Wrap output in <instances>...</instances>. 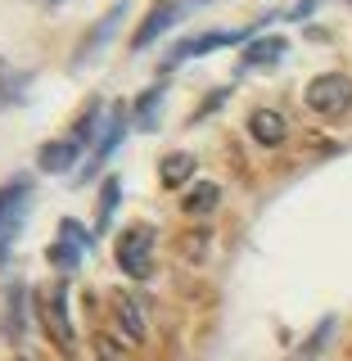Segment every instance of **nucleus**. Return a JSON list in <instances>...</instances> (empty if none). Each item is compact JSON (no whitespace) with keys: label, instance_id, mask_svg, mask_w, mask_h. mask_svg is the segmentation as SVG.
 Masks as SVG:
<instances>
[{"label":"nucleus","instance_id":"obj_10","mask_svg":"<svg viewBox=\"0 0 352 361\" xmlns=\"http://www.w3.org/2000/svg\"><path fill=\"white\" fill-rule=\"evenodd\" d=\"M248 135H253L257 145H267V149H276V145H285L289 122L280 118V113H271V109H257L253 118H248Z\"/></svg>","mask_w":352,"mask_h":361},{"label":"nucleus","instance_id":"obj_17","mask_svg":"<svg viewBox=\"0 0 352 361\" xmlns=\"http://www.w3.org/2000/svg\"><path fill=\"white\" fill-rule=\"evenodd\" d=\"M190 172H195V158L190 154H167L163 158V185H186Z\"/></svg>","mask_w":352,"mask_h":361},{"label":"nucleus","instance_id":"obj_22","mask_svg":"<svg viewBox=\"0 0 352 361\" xmlns=\"http://www.w3.org/2000/svg\"><path fill=\"white\" fill-rule=\"evenodd\" d=\"M190 9H203V5H217V0H186Z\"/></svg>","mask_w":352,"mask_h":361},{"label":"nucleus","instance_id":"obj_9","mask_svg":"<svg viewBox=\"0 0 352 361\" xmlns=\"http://www.w3.org/2000/svg\"><path fill=\"white\" fill-rule=\"evenodd\" d=\"M127 122H135L127 104H118V109L109 113L104 131H99V145H95V154H90V158H86V167H82V180H86V176L95 172V167H99V163H104V158H109V154H113V149L122 145V135H127Z\"/></svg>","mask_w":352,"mask_h":361},{"label":"nucleus","instance_id":"obj_13","mask_svg":"<svg viewBox=\"0 0 352 361\" xmlns=\"http://www.w3.org/2000/svg\"><path fill=\"white\" fill-rule=\"evenodd\" d=\"M77 154H82V145L63 135V140H54V145H41L37 167H41V172H68V167L77 163Z\"/></svg>","mask_w":352,"mask_h":361},{"label":"nucleus","instance_id":"obj_12","mask_svg":"<svg viewBox=\"0 0 352 361\" xmlns=\"http://www.w3.org/2000/svg\"><path fill=\"white\" fill-rule=\"evenodd\" d=\"M285 37H257V41H248L244 45V54H240V68H267V63H280L285 59Z\"/></svg>","mask_w":352,"mask_h":361},{"label":"nucleus","instance_id":"obj_16","mask_svg":"<svg viewBox=\"0 0 352 361\" xmlns=\"http://www.w3.org/2000/svg\"><path fill=\"white\" fill-rule=\"evenodd\" d=\"M118 195H122V180H118V176H109V180H104V190H99V221H95V231H109L113 212H118Z\"/></svg>","mask_w":352,"mask_h":361},{"label":"nucleus","instance_id":"obj_18","mask_svg":"<svg viewBox=\"0 0 352 361\" xmlns=\"http://www.w3.org/2000/svg\"><path fill=\"white\" fill-rule=\"evenodd\" d=\"M217 203H221V190L217 185H199V190H190V195H186V212H195V217H199V212H212Z\"/></svg>","mask_w":352,"mask_h":361},{"label":"nucleus","instance_id":"obj_4","mask_svg":"<svg viewBox=\"0 0 352 361\" xmlns=\"http://www.w3.org/2000/svg\"><path fill=\"white\" fill-rule=\"evenodd\" d=\"M118 267L131 280H145L154 271V231L150 226H127L118 235Z\"/></svg>","mask_w":352,"mask_h":361},{"label":"nucleus","instance_id":"obj_3","mask_svg":"<svg viewBox=\"0 0 352 361\" xmlns=\"http://www.w3.org/2000/svg\"><path fill=\"white\" fill-rule=\"evenodd\" d=\"M41 321H45V330H50V338L59 343V353L63 357H77V334H73V321H68V285H63V280L45 289Z\"/></svg>","mask_w":352,"mask_h":361},{"label":"nucleus","instance_id":"obj_8","mask_svg":"<svg viewBox=\"0 0 352 361\" xmlns=\"http://www.w3.org/2000/svg\"><path fill=\"white\" fill-rule=\"evenodd\" d=\"M122 18H127V0H118V5H113L109 14L99 18L95 27H90L86 37H82V41H77V50H73V68H86V59H95V54H99V50H104V45L113 41V32L122 27Z\"/></svg>","mask_w":352,"mask_h":361},{"label":"nucleus","instance_id":"obj_5","mask_svg":"<svg viewBox=\"0 0 352 361\" xmlns=\"http://www.w3.org/2000/svg\"><path fill=\"white\" fill-rule=\"evenodd\" d=\"M352 104V82L344 73H321L308 82V109L321 113V118H339Z\"/></svg>","mask_w":352,"mask_h":361},{"label":"nucleus","instance_id":"obj_1","mask_svg":"<svg viewBox=\"0 0 352 361\" xmlns=\"http://www.w3.org/2000/svg\"><path fill=\"white\" fill-rule=\"evenodd\" d=\"M28 203H32V180L28 176L0 185V262L9 257V248H14V240H18L23 221H28Z\"/></svg>","mask_w":352,"mask_h":361},{"label":"nucleus","instance_id":"obj_2","mask_svg":"<svg viewBox=\"0 0 352 361\" xmlns=\"http://www.w3.org/2000/svg\"><path fill=\"white\" fill-rule=\"evenodd\" d=\"M253 32H257V23H253V27H217V32L186 37V41L172 45V54H167V68H176L181 59H203V54L226 50V45H248V41H253Z\"/></svg>","mask_w":352,"mask_h":361},{"label":"nucleus","instance_id":"obj_14","mask_svg":"<svg viewBox=\"0 0 352 361\" xmlns=\"http://www.w3.org/2000/svg\"><path fill=\"white\" fill-rule=\"evenodd\" d=\"M163 90H167V82H158V86H150L131 104V118H135V127H140V131H154L158 127V99H163Z\"/></svg>","mask_w":352,"mask_h":361},{"label":"nucleus","instance_id":"obj_21","mask_svg":"<svg viewBox=\"0 0 352 361\" xmlns=\"http://www.w3.org/2000/svg\"><path fill=\"white\" fill-rule=\"evenodd\" d=\"M95 348H99V357H104V361H118V348H113V343H109V338H99V343H95Z\"/></svg>","mask_w":352,"mask_h":361},{"label":"nucleus","instance_id":"obj_7","mask_svg":"<svg viewBox=\"0 0 352 361\" xmlns=\"http://www.w3.org/2000/svg\"><path fill=\"white\" fill-rule=\"evenodd\" d=\"M90 244H95V235H90L86 226H77L73 217H63L59 221V240L50 244V262L59 271H77V262H82V253Z\"/></svg>","mask_w":352,"mask_h":361},{"label":"nucleus","instance_id":"obj_20","mask_svg":"<svg viewBox=\"0 0 352 361\" xmlns=\"http://www.w3.org/2000/svg\"><path fill=\"white\" fill-rule=\"evenodd\" d=\"M316 5H321V0H298V5H293V9H289V18H308V14H312V9H316Z\"/></svg>","mask_w":352,"mask_h":361},{"label":"nucleus","instance_id":"obj_11","mask_svg":"<svg viewBox=\"0 0 352 361\" xmlns=\"http://www.w3.org/2000/svg\"><path fill=\"white\" fill-rule=\"evenodd\" d=\"M23 302H28V285L18 280V285L9 289V298H5V316H0V334H5L9 343H23V330H28V321H23V316H28Z\"/></svg>","mask_w":352,"mask_h":361},{"label":"nucleus","instance_id":"obj_6","mask_svg":"<svg viewBox=\"0 0 352 361\" xmlns=\"http://www.w3.org/2000/svg\"><path fill=\"white\" fill-rule=\"evenodd\" d=\"M186 14H195L186 0H154V9L145 14V23L135 27V37H131V50H150V45L163 37V32H172Z\"/></svg>","mask_w":352,"mask_h":361},{"label":"nucleus","instance_id":"obj_15","mask_svg":"<svg viewBox=\"0 0 352 361\" xmlns=\"http://www.w3.org/2000/svg\"><path fill=\"white\" fill-rule=\"evenodd\" d=\"M23 90H28V77H18L14 68L0 59V109H14L23 99Z\"/></svg>","mask_w":352,"mask_h":361},{"label":"nucleus","instance_id":"obj_19","mask_svg":"<svg viewBox=\"0 0 352 361\" xmlns=\"http://www.w3.org/2000/svg\"><path fill=\"white\" fill-rule=\"evenodd\" d=\"M118 321H122V330H127L135 343L145 338V325H140V312H135V302H127V298L118 302Z\"/></svg>","mask_w":352,"mask_h":361}]
</instances>
